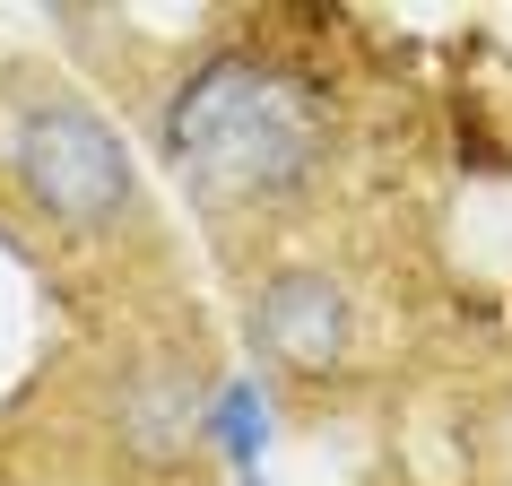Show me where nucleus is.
Wrapping results in <instances>:
<instances>
[{
  "mask_svg": "<svg viewBox=\"0 0 512 486\" xmlns=\"http://www.w3.org/2000/svg\"><path fill=\"white\" fill-rule=\"evenodd\" d=\"M252 339H261L278 365L322 374L330 356L348 348V296H339V278H330V270H278V278H261V296H252Z\"/></svg>",
  "mask_w": 512,
  "mask_h": 486,
  "instance_id": "nucleus-3",
  "label": "nucleus"
},
{
  "mask_svg": "<svg viewBox=\"0 0 512 486\" xmlns=\"http://www.w3.org/2000/svg\"><path fill=\"white\" fill-rule=\"evenodd\" d=\"M165 157L183 165L209 200H270L296 191L322 157L313 87L270 70L252 53H217L200 79L165 105Z\"/></svg>",
  "mask_w": 512,
  "mask_h": 486,
  "instance_id": "nucleus-1",
  "label": "nucleus"
},
{
  "mask_svg": "<svg viewBox=\"0 0 512 486\" xmlns=\"http://www.w3.org/2000/svg\"><path fill=\"white\" fill-rule=\"evenodd\" d=\"M9 165H18V191L53 226H113V217L131 209V148L79 96H44V105L18 113Z\"/></svg>",
  "mask_w": 512,
  "mask_h": 486,
  "instance_id": "nucleus-2",
  "label": "nucleus"
},
{
  "mask_svg": "<svg viewBox=\"0 0 512 486\" xmlns=\"http://www.w3.org/2000/svg\"><path fill=\"white\" fill-rule=\"evenodd\" d=\"M261 434H270L261 391H252V382H226V391H217V443H226L235 460H261Z\"/></svg>",
  "mask_w": 512,
  "mask_h": 486,
  "instance_id": "nucleus-5",
  "label": "nucleus"
},
{
  "mask_svg": "<svg viewBox=\"0 0 512 486\" xmlns=\"http://www.w3.org/2000/svg\"><path fill=\"white\" fill-rule=\"evenodd\" d=\"M191 434H200V382L183 365H139L122 382V443H139L148 460L183 452Z\"/></svg>",
  "mask_w": 512,
  "mask_h": 486,
  "instance_id": "nucleus-4",
  "label": "nucleus"
}]
</instances>
